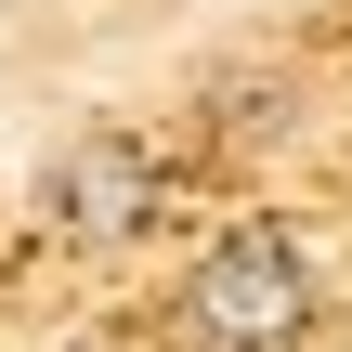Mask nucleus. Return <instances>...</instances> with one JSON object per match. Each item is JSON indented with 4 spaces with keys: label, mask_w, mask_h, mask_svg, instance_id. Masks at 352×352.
<instances>
[{
    "label": "nucleus",
    "mask_w": 352,
    "mask_h": 352,
    "mask_svg": "<svg viewBox=\"0 0 352 352\" xmlns=\"http://www.w3.org/2000/svg\"><path fill=\"white\" fill-rule=\"evenodd\" d=\"M144 209H157V157H144L131 131H91V144L52 157V222H65L78 248H118Z\"/></svg>",
    "instance_id": "f03ea898"
},
{
    "label": "nucleus",
    "mask_w": 352,
    "mask_h": 352,
    "mask_svg": "<svg viewBox=\"0 0 352 352\" xmlns=\"http://www.w3.org/2000/svg\"><path fill=\"white\" fill-rule=\"evenodd\" d=\"M300 327H314V274L274 222H235L183 274V340H209V352H287Z\"/></svg>",
    "instance_id": "f257e3e1"
}]
</instances>
